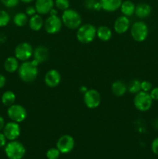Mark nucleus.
Instances as JSON below:
<instances>
[{
    "instance_id": "nucleus-22",
    "label": "nucleus",
    "mask_w": 158,
    "mask_h": 159,
    "mask_svg": "<svg viewBox=\"0 0 158 159\" xmlns=\"http://www.w3.org/2000/svg\"><path fill=\"white\" fill-rule=\"evenodd\" d=\"M112 32L111 29L106 26H101L96 30V37L103 42L108 41L112 38Z\"/></svg>"
},
{
    "instance_id": "nucleus-10",
    "label": "nucleus",
    "mask_w": 158,
    "mask_h": 159,
    "mask_svg": "<svg viewBox=\"0 0 158 159\" xmlns=\"http://www.w3.org/2000/svg\"><path fill=\"white\" fill-rule=\"evenodd\" d=\"M84 103L88 109H95L101 103V95L96 89H88L84 93Z\"/></svg>"
},
{
    "instance_id": "nucleus-33",
    "label": "nucleus",
    "mask_w": 158,
    "mask_h": 159,
    "mask_svg": "<svg viewBox=\"0 0 158 159\" xmlns=\"http://www.w3.org/2000/svg\"><path fill=\"white\" fill-rule=\"evenodd\" d=\"M25 13L28 16H34L35 14H37V10H36V8L35 6H29L26 7V12Z\"/></svg>"
},
{
    "instance_id": "nucleus-8",
    "label": "nucleus",
    "mask_w": 158,
    "mask_h": 159,
    "mask_svg": "<svg viewBox=\"0 0 158 159\" xmlns=\"http://www.w3.org/2000/svg\"><path fill=\"white\" fill-rule=\"evenodd\" d=\"M33 48L32 45L28 42H22L19 43L15 48L14 54L15 57L20 61H29L33 57Z\"/></svg>"
},
{
    "instance_id": "nucleus-18",
    "label": "nucleus",
    "mask_w": 158,
    "mask_h": 159,
    "mask_svg": "<svg viewBox=\"0 0 158 159\" xmlns=\"http://www.w3.org/2000/svg\"><path fill=\"white\" fill-rule=\"evenodd\" d=\"M151 13V7L146 2L139 3L136 6L135 15L139 19H145L148 17Z\"/></svg>"
},
{
    "instance_id": "nucleus-30",
    "label": "nucleus",
    "mask_w": 158,
    "mask_h": 159,
    "mask_svg": "<svg viewBox=\"0 0 158 159\" xmlns=\"http://www.w3.org/2000/svg\"><path fill=\"white\" fill-rule=\"evenodd\" d=\"M1 2L7 8H14L20 3V0H0Z\"/></svg>"
},
{
    "instance_id": "nucleus-6",
    "label": "nucleus",
    "mask_w": 158,
    "mask_h": 159,
    "mask_svg": "<svg viewBox=\"0 0 158 159\" xmlns=\"http://www.w3.org/2000/svg\"><path fill=\"white\" fill-rule=\"evenodd\" d=\"M130 34L133 40L136 42H143L147 38L149 28L143 21H137L133 23L130 29Z\"/></svg>"
},
{
    "instance_id": "nucleus-26",
    "label": "nucleus",
    "mask_w": 158,
    "mask_h": 159,
    "mask_svg": "<svg viewBox=\"0 0 158 159\" xmlns=\"http://www.w3.org/2000/svg\"><path fill=\"white\" fill-rule=\"evenodd\" d=\"M129 92L132 94H136L141 91V82L139 79H133L127 86Z\"/></svg>"
},
{
    "instance_id": "nucleus-20",
    "label": "nucleus",
    "mask_w": 158,
    "mask_h": 159,
    "mask_svg": "<svg viewBox=\"0 0 158 159\" xmlns=\"http://www.w3.org/2000/svg\"><path fill=\"white\" fill-rule=\"evenodd\" d=\"M111 90L114 96L119 97V96H124L127 92V90H128V89H127V85L125 82H122V81L118 80L112 84Z\"/></svg>"
},
{
    "instance_id": "nucleus-32",
    "label": "nucleus",
    "mask_w": 158,
    "mask_h": 159,
    "mask_svg": "<svg viewBox=\"0 0 158 159\" xmlns=\"http://www.w3.org/2000/svg\"><path fill=\"white\" fill-rule=\"evenodd\" d=\"M151 150L153 154L158 155V138L153 140L151 143Z\"/></svg>"
},
{
    "instance_id": "nucleus-25",
    "label": "nucleus",
    "mask_w": 158,
    "mask_h": 159,
    "mask_svg": "<svg viewBox=\"0 0 158 159\" xmlns=\"http://www.w3.org/2000/svg\"><path fill=\"white\" fill-rule=\"evenodd\" d=\"M28 22H29L28 16L24 12H18L13 17V23L19 27H23L26 26Z\"/></svg>"
},
{
    "instance_id": "nucleus-31",
    "label": "nucleus",
    "mask_w": 158,
    "mask_h": 159,
    "mask_svg": "<svg viewBox=\"0 0 158 159\" xmlns=\"http://www.w3.org/2000/svg\"><path fill=\"white\" fill-rule=\"evenodd\" d=\"M153 89V85L149 81H143L141 82V91L150 93Z\"/></svg>"
},
{
    "instance_id": "nucleus-23",
    "label": "nucleus",
    "mask_w": 158,
    "mask_h": 159,
    "mask_svg": "<svg viewBox=\"0 0 158 159\" xmlns=\"http://www.w3.org/2000/svg\"><path fill=\"white\" fill-rule=\"evenodd\" d=\"M119 9H120L122 15L125 16L129 17L132 16L135 13L136 6L130 0H125V1L122 2Z\"/></svg>"
},
{
    "instance_id": "nucleus-16",
    "label": "nucleus",
    "mask_w": 158,
    "mask_h": 159,
    "mask_svg": "<svg viewBox=\"0 0 158 159\" xmlns=\"http://www.w3.org/2000/svg\"><path fill=\"white\" fill-rule=\"evenodd\" d=\"M35 8L37 12L40 15L49 14L50 11L54 8V0H36Z\"/></svg>"
},
{
    "instance_id": "nucleus-5",
    "label": "nucleus",
    "mask_w": 158,
    "mask_h": 159,
    "mask_svg": "<svg viewBox=\"0 0 158 159\" xmlns=\"http://www.w3.org/2000/svg\"><path fill=\"white\" fill-rule=\"evenodd\" d=\"M153 99L150 93L147 92L140 91L135 94L133 99V104L137 110L140 112H147L151 108L153 104Z\"/></svg>"
},
{
    "instance_id": "nucleus-39",
    "label": "nucleus",
    "mask_w": 158,
    "mask_h": 159,
    "mask_svg": "<svg viewBox=\"0 0 158 159\" xmlns=\"http://www.w3.org/2000/svg\"><path fill=\"white\" fill-rule=\"evenodd\" d=\"M49 15L50 16H57V11L55 9H54V8H53V9L50 11Z\"/></svg>"
},
{
    "instance_id": "nucleus-7",
    "label": "nucleus",
    "mask_w": 158,
    "mask_h": 159,
    "mask_svg": "<svg viewBox=\"0 0 158 159\" xmlns=\"http://www.w3.org/2000/svg\"><path fill=\"white\" fill-rule=\"evenodd\" d=\"M7 115L11 121L20 124L27 117V111L22 105L14 103L13 105L8 107Z\"/></svg>"
},
{
    "instance_id": "nucleus-35",
    "label": "nucleus",
    "mask_w": 158,
    "mask_h": 159,
    "mask_svg": "<svg viewBox=\"0 0 158 159\" xmlns=\"http://www.w3.org/2000/svg\"><path fill=\"white\" fill-rule=\"evenodd\" d=\"M96 2H97V0H86V2H85V6L88 9H93Z\"/></svg>"
},
{
    "instance_id": "nucleus-13",
    "label": "nucleus",
    "mask_w": 158,
    "mask_h": 159,
    "mask_svg": "<svg viewBox=\"0 0 158 159\" xmlns=\"http://www.w3.org/2000/svg\"><path fill=\"white\" fill-rule=\"evenodd\" d=\"M61 82L60 73L56 69H50L45 74L44 82L46 86L50 88H55L58 86Z\"/></svg>"
},
{
    "instance_id": "nucleus-37",
    "label": "nucleus",
    "mask_w": 158,
    "mask_h": 159,
    "mask_svg": "<svg viewBox=\"0 0 158 159\" xmlns=\"http://www.w3.org/2000/svg\"><path fill=\"white\" fill-rule=\"evenodd\" d=\"M6 83V77H5V75H3L2 74L0 73V89H2L3 87L5 86Z\"/></svg>"
},
{
    "instance_id": "nucleus-27",
    "label": "nucleus",
    "mask_w": 158,
    "mask_h": 159,
    "mask_svg": "<svg viewBox=\"0 0 158 159\" xmlns=\"http://www.w3.org/2000/svg\"><path fill=\"white\" fill-rule=\"evenodd\" d=\"M10 21V16L6 11L0 10V27L7 26Z\"/></svg>"
},
{
    "instance_id": "nucleus-14",
    "label": "nucleus",
    "mask_w": 158,
    "mask_h": 159,
    "mask_svg": "<svg viewBox=\"0 0 158 159\" xmlns=\"http://www.w3.org/2000/svg\"><path fill=\"white\" fill-rule=\"evenodd\" d=\"M130 27V20L129 17L125 16H119L115 20L113 28L115 32L119 34H123L129 30Z\"/></svg>"
},
{
    "instance_id": "nucleus-34",
    "label": "nucleus",
    "mask_w": 158,
    "mask_h": 159,
    "mask_svg": "<svg viewBox=\"0 0 158 159\" xmlns=\"http://www.w3.org/2000/svg\"><path fill=\"white\" fill-rule=\"evenodd\" d=\"M149 93H150V96H151L153 100L158 101V87L153 88L151 89V91H150Z\"/></svg>"
},
{
    "instance_id": "nucleus-12",
    "label": "nucleus",
    "mask_w": 158,
    "mask_h": 159,
    "mask_svg": "<svg viewBox=\"0 0 158 159\" xmlns=\"http://www.w3.org/2000/svg\"><path fill=\"white\" fill-rule=\"evenodd\" d=\"M2 133L6 136V139L10 141H15L20 137L21 134V128L20 124L14 121H9L6 123L2 129Z\"/></svg>"
},
{
    "instance_id": "nucleus-24",
    "label": "nucleus",
    "mask_w": 158,
    "mask_h": 159,
    "mask_svg": "<svg viewBox=\"0 0 158 159\" xmlns=\"http://www.w3.org/2000/svg\"><path fill=\"white\" fill-rule=\"evenodd\" d=\"M15 98H16V96H15V93L12 91L8 90V91H6L5 93H3V94L2 95L1 100L3 105L9 107L15 103Z\"/></svg>"
},
{
    "instance_id": "nucleus-15",
    "label": "nucleus",
    "mask_w": 158,
    "mask_h": 159,
    "mask_svg": "<svg viewBox=\"0 0 158 159\" xmlns=\"http://www.w3.org/2000/svg\"><path fill=\"white\" fill-rule=\"evenodd\" d=\"M33 57L39 65L43 63L49 58V50L43 45H39L33 49Z\"/></svg>"
},
{
    "instance_id": "nucleus-41",
    "label": "nucleus",
    "mask_w": 158,
    "mask_h": 159,
    "mask_svg": "<svg viewBox=\"0 0 158 159\" xmlns=\"http://www.w3.org/2000/svg\"><path fill=\"white\" fill-rule=\"evenodd\" d=\"M20 1L23 3H30V2H32L33 0H20Z\"/></svg>"
},
{
    "instance_id": "nucleus-21",
    "label": "nucleus",
    "mask_w": 158,
    "mask_h": 159,
    "mask_svg": "<svg viewBox=\"0 0 158 159\" xmlns=\"http://www.w3.org/2000/svg\"><path fill=\"white\" fill-rule=\"evenodd\" d=\"M20 63L15 57H9L4 62V68L8 73H14L18 71Z\"/></svg>"
},
{
    "instance_id": "nucleus-3",
    "label": "nucleus",
    "mask_w": 158,
    "mask_h": 159,
    "mask_svg": "<svg viewBox=\"0 0 158 159\" xmlns=\"http://www.w3.org/2000/svg\"><path fill=\"white\" fill-rule=\"evenodd\" d=\"M61 20L63 25L70 30H77L82 23L81 17L79 12L72 9L63 11Z\"/></svg>"
},
{
    "instance_id": "nucleus-2",
    "label": "nucleus",
    "mask_w": 158,
    "mask_h": 159,
    "mask_svg": "<svg viewBox=\"0 0 158 159\" xmlns=\"http://www.w3.org/2000/svg\"><path fill=\"white\" fill-rule=\"evenodd\" d=\"M96 30L97 28L91 23H85L81 25L77 29L76 37L80 43H90L94 40L96 37Z\"/></svg>"
},
{
    "instance_id": "nucleus-19",
    "label": "nucleus",
    "mask_w": 158,
    "mask_h": 159,
    "mask_svg": "<svg viewBox=\"0 0 158 159\" xmlns=\"http://www.w3.org/2000/svg\"><path fill=\"white\" fill-rule=\"evenodd\" d=\"M28 24H29V28L33 31H40L43 27L44 21H43L41 15L37 13L29 19Z\"/></svg>"
},
{
    "instance_id": "nucleus-9",
    "label": "nucleus",
    "mask_w": 158,
    "mask_h": 159,
    "mask_svg": "<svg viewBox=\"0 0 158 159\" xmlns=\"http://www.w3.org/2000/svg\"><path fill=\"white\" fill-rule=\"evenodd\" d=\"M63 23L58 16H49L44 21L45 31L49 34H56L61 30Z\"/></svg>"
},
{
    "instance_id": "nucleus-40",
    "label": "nucleus",
    "mask_w": 158,
    "mask_h": 159,
    "mask_svg": "<svg viewBox=\"0 0 158 159\" xmlns=\"http://www.w3.org/2000/svg\"><path fill=\"white\" fill-rule=\"evenodd\" d=\"M87 90H88V89H87L85 86H81L80 88V91L81 92V93H85V92L87 91Z\"/></svg>"
},
{
    "instance_id": "nucleus-28",
    "label": "nucleus",
    "mask_w": 158,
    "mask_h": 159,
    "mask_svg": "<svg viewBox=\"0 0 158 159\" xmlns=\"http://www.w3.org/2000/svg\"><path fill=\"white\" fill-rule=\"evenodd\" d=\"M54 6L59 10L64 11L69 9L70 2L69 0H55L54 1Z\"/></svg>"
},
{
    "instance_id": "nucleus-1",
    "label": "nucleus",
    "mask_w": 158,
    "mask_h": 159,
    "mask_svg": "<svg viewBox=\"0 0 158 159\" xmlns=\"http://www.w3.org/2000/svg\"><path fill=\"white\" fill-rule=\"evenodd\" d=\"M39 64L35 60L23 61L20 65L18 69V75L23 82L30 83L37 79L39 74Z\"/></svg>"
},
{
    "instance_id": "nucleus-11",
    "label": "nucleus",
    "mask_w": 158,
    "mask_h": 159,
    "mask_svg": "<svg viewBox=\"0 0 158 159\" xmlns=\"http://www.w3.org/2000/svg\"><path fill=\"white\" fill-rule=\"evenodd\" d=\"M75 141L74 138L69 134H64L57 141V148L61 154H68L73 151Z\"/></svg>"
},
{
    "instance_id": "nucleus-38",
    "label": "nucleus",
    "mask_w": 158,
    "mask_h": 159,
    "mask_svg": "<svg viewBox=\"0 0 158 159\" xmlns=\"http://www.w3.org/2000/svg\"><path fill=\"white\" fill-rule=\"evenodd\" d=\"M5 124H6V122H5L4 118H3L2 116H0V131H1V130H2Z\"/></svg>"
},
{
    "instance_id": "nucleus-17",
    "label": "nucleus",
    "mask_w": 158,
    "mask_h": 159,
    "mask_svg": "<svg viewBox=\"0 0 158 159\" xmlns=\"http://www.w3.org/2000/svg\"><path fill=\"white\" fill-rule=\"evenodd\" d=\"M102 9L105 12H112L120 8L122 0H99Z\"/></svg>"
},
{
    "instance_id": "nucleus-36",
    "label": "nucleus",
    "mask_w": 158,
    "mask_h": 159,
    "mask_svg": "<svg viewBox=\"0 0 158 159\" xmlns=\"http://www.w3.org/2000/svg\"><path fill=\"white\" fill-rule=\"evenodd\" d=\"M6 141H7V139H6L4 134L0 131V148H2L6 146Z\"/></svg>"
},
{
    "instance_id": "nucleus-4",
    "label": "nucleus",
    "mask_w": 158,
    "mask_h": 159,
    "mask_svg": "<svg viewBox=\"0 0 158 159\" xmlns=\"http://www.w3.org/2000/svg\"><path fill=\"white\" fill-rule=\"evenodd\" d=\"M5 153L9 159H23L26 154V148L20 141H10L5 146Z\"/></svg>"
},
{
    "instance_id": "nucleus-29",
    "label": "nucleus",
    "mask_w": 158,
    "mask_h": 159,
    "mask_svg": "<svg viewBox=\"0 0 158 159\" xmlns=\"http://www.w3.org/2000/svg\"><path fill=\"white\" fill-rule=\"evenodd\" d=\"M60 154L61 153L57 148H51L46 152V157L47 159H58Z\"/></svg>"
}]
</instances>
